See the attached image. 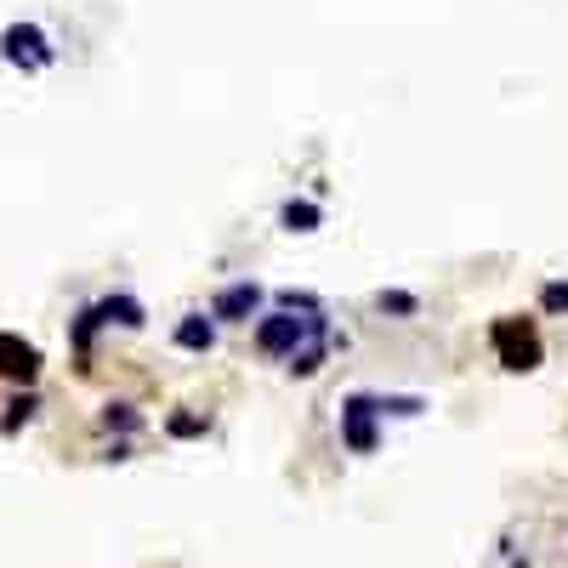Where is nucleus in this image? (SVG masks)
<instances>
[{
	"label": "nucleus",
	"mask_w": 568,
	"mask_h": 568,
	"mask_svg": "<svg viewBox=\"0 0 568 568\" xmlns=\"http://www.w3.org/2000/svg\"><path fill=\"white\" fill-rule=\"evenodd\" d=\"M324 358H330V336H313V341H302L296 353L284 358V370L296 375V381H307V375H319V370H324Z\"/></svg>",
	"instance_id": "obj_9"
},
{
	"label": "nucleus",
	"mask_w": 568,
	"mask_h": 568,
	"mask_svg": "<svg viewBox=\"0 0 568 568\" xmlns=\"http://www.w3.org/2000/svg\"><path fill=\"white\" fill-rule=\"evenodd\" d=\"M375 307H381V313H392V319H415V313H421V296H409V290H381V296H375Z\"/></svg>",
	"instance_id": "obj_14"
},
{
	"label": "nucleus",
	"mask_w": 568,
	"mask_h": 568,
	"mask_svg": "<svg viewBox=\"0 0 568 568\" xmlns=\"http://www.w3.org/2000/svg\"><path fill=\"white\" fill-rule=\"evenodd\" d=\"M262 313V284L256 279H239V284H222L211 296V319L216 324H250Z\"/></svg>",
	"instance_id": "obj_5"
},
{
	"label": "nucleus",
	"mask_w": 568,
	"mask_h": 568,
	"mask_svg": "<svg viewBox=\"0 0 568 568\" xmlns=\"http://www.w3.org/2000/svg\"><path fill=\"white\" fill-rule=\"evenodd\" d=\"M540 313H568V279L540 284Z\"/></svg>",
	"instance_id": "obj_15"
},
{
	"label": "nucleus",
	"mask_w": 568,
	"mask_h": 568,
	"mask_svg": "<svg viewBox=\"0 0 568 568\" xmlns=\"http://www.w3.org/2000/svg\"><path fill=\"white\" fill-rule=\"evenodd\" d=\"M319 222H324V211L313 199H284V211H279L284 233H319Z\"/></svg>",
	"instance_id": "obj_10"
},
{
	"label": "nucleus",
	"mask_w": 568,
	"mask_h": 568,
	"mask_svg": "<svg viewBox=\"0 0 568 568\" xmlns=\"http://www.w3.org/2000/svg\"><path fill=\"white\" fill-rule=\"evenodd\" d=\"M97 421H103V432H137L142 415H137V404H120V398H114V404H103Z\"/></svg>",
	"instance_id": "obj_13"
},
{
	"label": "nucleus",
	"mask_w": 568,
	"mask_h": 568,
	"mask_svg": "<svg viewBox=\"0 0 568 568\" xmlns=\"http://www.w3.org/2000/svg\"><path fill=\"white\" fill-rule=\"evenodd\" d=\"M0 57H6L12 69H23V74H40V69H52L57 63L52 40H46L40 23H6V29H0Z\"/></svg>",
	"instance_id": "obj_3"
},
{
	"label": "nucleus",
	"mask_w": 568,
	"mask_h": 568,
	"mask_svg": "<svg viewBox=\"0 0 568 568\" xmlns=\"http://www.w3.org/2000/svg\"><path fill=\"white\" fill-rule=\"evenodd\" d=\"M91 307H97V324H103V330H114V324H120V330H142V324H148L142 302L125 296V290H114V296H103V302H91Z\"/></svg>",
	"instance_id": "obj_7"
},
{
	"label": "nucleus",
	"mask_w": 568,
	"mask_h": 568,
	"mask_svg": "<svg viewBox=\"0 0 568 568\" xmlns=\"http://www.w3.org/2000/svg\"><path fill=\"white\" fill-rule=\"evenodd\" d=\"M0 375H6L12 387H35V381H40V347L0 330Z\"/></svg>",
	"instance_id": "obj_6"
},
{
	"label": "nucleus",
	"mask_w": 568,
	"mask_h": 568,
	"mask_svg": "<svg viewBox=\"0 0 568 568\" xmlns=\"http://www.w3.org/2000/svg\"><path fill=\"white\" fill-rule=\"evenodd\" d=\"M375 409H381V415H421V398H375Z\"/></svg>",
	"instance_id": "obj_17"
},
{
	"label": "nucleus",
	"mask_w": 568,
	"mask_h": 568,
	"mask_svg": "<svg viewBox=\"0 0 568 568\" xmlns=\"http://www.w3.org/2000/svg\"><path fill=\"white\" fill-rule=\"evenodd\" d=\"M381 409H375V392H353L347 404H341V444L353 449V455H375L381 444Z\"/></svg>",
	"instance_id": "obj_4"
},
{
	"label": "nucleus",
	"mask_w": 568,
	"mask_h": 568,
	"mask_svg": "<svg viewBox=\"0 0 568 568\" xmlns=\"http://www.w3.org/2000/svg\"><path fill=\"white\" fill-rule=\"evenodd\" d=\"M489 347H495V358H500L512 375L540 370V358H546V341H540L534 319H517V313H506V319L489 324Z\"/></svg>",
	"instance_id": "obj_2"
},
{
	"label": "nucleus",
	"mask_w": 568,
	"mask_h": 568,
	"mask_svg": "<svg viewBox=\"0 0 568 568\" xmlns=\"http://www.w3.org/2000/svg\"><path fill=\"white\" fill-rule=\"evenodd\" d=\"M171 341H177L182 353H211V347H216V319H205V313H188V319H177Z\"/></svg>",
	"instance_id": "obj_8"
},
{
	"label": "nucleus",
	"mask_w": 568,
	"mask_h": 568,
	"mask_svg": "<svg viewBox=\"0 0 568 568\" xmlns=\"http://www.w3.org/2000/svg\"><path fill=\"white\" fill-rule=\"evenodd\" d=\"M165 432L188 444V438H205V432H211V421H205L199 409H177V415H165Z\"/></svg>",
	"instance_id": "obj_12"
},
{
	"label": "nucleus",
	"mask_w": 568,
	"mask_h": 568,
	"mask_svg": "<svg viewBox=\"0 0 568 568\" xmlns=\"http://www.w3.org/2000/svg\"><path fill=\"white\" fill-rule=\"evenodd\" d=\"M279 307L284 313H319V296L313 290H279Z\"/></svg>",
	"instance_id": "obj_16"
},
{
	"label": "nucleus",
	"mask_w": 568,
	"mask_h": 568,
	"mask_svg": "<svg viewBox=\"0 0 568 568\" xmlns=\"http://www.w3.org/2000/svg\"><path fill=\"white\" fill-rule=\"evenodd\" d=\"M40 415V398H35V387H18V398L6 404V415H0V432L12 438V432H23V426Z\"/></svg>",
	"instance_id": "obj_11"
},
{
	"label": "nucleus",
	"mask_w": 568,
	"mask_h": 568,
	"mask_svg": "<svg viewBox=\"0 0 568 568\" xmlns=\"http://www.w3.org/2000/svg\"><path fill=\"white\" fill-rule=\"evenodd\" d=\"M313 336H330V319H324V307L319 313H256V353L267 358H290L302 341Z\"/></svg>",
	"instance_id": "obj_1"
}]
</instances>
